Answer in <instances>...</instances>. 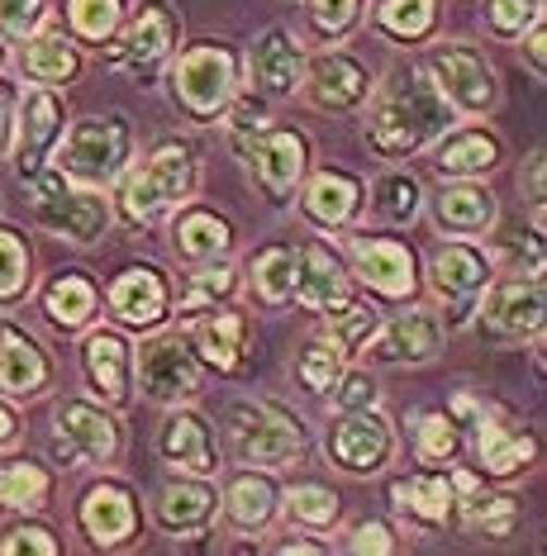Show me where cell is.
Segmentation results:
<instances>
[{"instance_id": "6da1fadb", "label": "cell", "mask_w": 547, "mask_h": 556, "mask_svg": "<svg viewBox=\"0 0 547 556\" xmlns=\"http://www.w3.org/2000/svg\"><path fill=\"white\" fill-rule=\"evenodd\" d=\"M457 124V110L438 96V86L428 81L424 67H390V77L381 81V91L366 105V148L386 162H405L414 153H424L428 143H438Z\"/></svg>"}, {"instance_id": "7a4b0ae2", "label": "cell", "mask_w": 547, "mask_h": 556, "mask_svg": "<svg viewBox=\"0 0 547 556\" xmlns=\"http://www.w3.org/2000/svg\"><path fill=\"white\" fill-rule=\"evenodd\" d=\"M196 186H200L196 143H186V138H162V143L124 176L114 214H120L124 224H134V229H148V224L182 210L186 200L196 195Z\"/></svg>"}, {"instance_id": "3957f363", "label": "cell", "mask_w": 547, "mask_h": 556, "mask_svg": "<svg viewBox=\"0 0 547 556\" xmlns=\"http://www.w3.org/2000/svg\"><path fill=\"white\" fill-rule=\"evenodd\" d=\"M224 433L234 457L258 471H286L310 452V428L276 400H228Z\"/></svg>"}, {"instance_id": "277c9868", "label": "cell", "mask_w": 547, "mask_h": 556, "mask_svg": "<svg viewBox=\"0 0 547 556\" xmlns=\"http://www.w3.org/2000/svg\"><path fill=\"white\" fill-rule=\"evenodd\" d=\"M238 81H244L238 53L220 39H196V43H186L182 53H172V100H176V110L190 115L196 124L224 119Z\"/></svg>"}, {"instance_id": "5b68a950", "label": "cell", "mask_w": 547, "mask_h": 556, "mask_svg": "<svg viewBox=\"0 0 547 556\" xmlns=\"http://www.w3.org/2000/svg\"><path fill=\"white\" fill-rule=\"evenodd\" d=\"M134 162V129L124 115H91L76 119L67 134H62L53 167L76 186H96L105 191L114 186Z\"/></svg>"}, {"instance_id": "8992f818", "label": "cell", "mask_w": 547, "mask_h": 556, "mask_svg": "<svg viewBox=\"0 0 547 556\" xmlns=\"http://www.w3.org/2000/svg\"><path fill=\"white\" fill-rule=\"evenodd\" d=\"M29 214L48 233L72 238V243H82V248L100 243L110 229V219H114L110 200L100 195L96 186H76L58 167H43L29 181Z\"/></svg>"}, {"instance_id": "52a82bcc", "label": "cell", "mask_w": 547, "mask_h": 556, "mask_svg": "<svg viewBox=\"0 0 547 556\" xmlns=\"http://www.w3.org/2000/svg\"><path fill=\"white\" fill-rule=\"evenodd\" d=\"M134 371H138V390L152 404H190L206 390V362L196 357L186 333H152L138 343L134 352Z\"/></svg>"}, {"instance_id": "ba28073f", "label": "cell", "mask_w": 547, "mask_h": 556, "mask_svg": "<svg viewBox=\"0 0 547 556\" xmlns=\"http://www.w3.org/2000/svg\"><path fill=\"white\" fill-rule=\"evenodd\" d=\"M424 72L457 115H490L495 100H500V77H495L486 53L472 43H438Z\"/></svg>"}, {"instance_id": "9c48e42d", "label": "cell", "mask_w": 547, "mask_h": 556, "mask_svg": "<svg viewBox=\"0 0 547 556\" xmlns=\"http://www.w3.org/2000/svg\"><path fill=\"white\" fill-rule=\"evenodd\" d=\"M543 276H510L481 290L472 319L490 343H524V338H543Z\"/></svg>"}, {"instance_id": "30bf717a", "label": "cell", "mask_w": 547, "mask_h": 556, "mask_svg": "<svg viewBox=\"0 0 547 556\" xmlns=\"http://www.w3.org/2000/svg\"><path fill=\"white\" fill-rule=\"evenodd\" d=\"M324 452L338 471L348 476H376L381 466L396 457V433H390L386 414L376 409H343L324 433Z\"/></svg>"}, {"instance_id": "8fae6325", "label": "cell", "mask_w": 547, "mask_h": 556, "mask_svg": "<svg viewBox=\"0 0 547 556\" xmlns=\"http://www.w3.org/2000/svg\"><path fill=\"white\" fill-rule=\"evenodd\" d=\"M53 452L62 466L72 462H96V466H110L120 462V419H110V409H100L91 400H62L58 414H53Z\"/></svg>"}, {"instance_id": "7c38bea8", "label": "cell", "mask_w": 547, "mask_h": 556, "mask_svg": "<svg viewBox=\"0 0 547 556\" xmlns=\"http://www.w3.org/2000/svg\"><path fill=\"white\" fill-rule=\"evenodd\" d=\"M172 53H176V15L158 0H148L120 29V48L110 53V67L129 72L138 86H152L158 72L172 62Z\"/></svg>"}, {"instance_id": "4fadbf2b", "label": "cell", "mask_w": 547, "mask_h": 556, "mask_svg": "<svg viewBox=\"0 0 547 556\" xmlns=\"http://www.w3.org/2000/svg\"><path fill=\"white\" fill-rule=\"evenodd\" d=\"M348 267L366 290H376L381 300H414V290H419L414 252H410V243H400V238H390V233H352Z\"/></svg>"}, {"instance_id": "5bb4252c", "label": "cell", "mask_w": 547, "mask_h": 556, "mask_svg": "<svg viewBox=\"0 0 547 556\" xmlns=\"http://www.w3.org/2000/svg\"><path fill=\"white\" fill-rule=\"evenodd\" d=\"M443 352V324L434 309H405L396 319L376 324L362 343L366 366H424Z\"/></svg>"}, {"instance_id": "9a60e30c", "label": "cell", "mask_w": 547, "mask_h": 556, "mask_svg": "<svg viewBox=\"0 0 547 556\" xmlns=\"http://www.w3.org/2000/svg\"><path fill=\"white\" fill-rule=\"evenodd\" d=\"M62 134H67V105H62V96L48 91V86H34L15 119V172L24 181H34L53 162Z\"/></svg>"}, {"instance_id": "2e32d148", "label": "cell", "mask_w": 547, "mask_h": 556, "mask_svg": "<svg viewBox=\"0 0 547 556\" xmlns=\"http://www.w3.org/2000/svg\"><path fill=\"white\" fill-rule=\"evenodd\" d=\"M244 167L252 172V186H258L272 205H290L304 167H310V138L300 129H266L258 143L248 148Z\"/></svg>"}, {"instance_id": "e0dca14e", "label": "cell", "mask_w": 547, "mask_h": 556, "mask_svg": "<svg viewBox=\"0 0 547 556\" xmlns=\"http://www.w3.org/2000/svg\"><path fill=\"white\" fill-rule=\"evenodd\" d=\"M304 100L314 110H328V115H348L358 110L366 96H372V72L358 53H343V48H328L314 62H304Z\"/></svg>"}, {"instance_id": "ac0fdd59", "label": "cell", "mask_w": 547, "mask_h": 556, "mask_svg": "<svg viewBox=\"0 0 547 556\" xmlns=\"http://www.w3.org/2000/svg\"><path fill=\"white\" fill-rule=\"evenodd\" d=\"M76 523L91 547H129L138 538V523H144V509H138V495L124 480H96L82 495V509H76Z\"/></svg>"}, {"instance_id": "d6986e66", "label": "cell", "mask_w": 547, "mask_h": 556, "mask_svg": "<svg viewBox=\"0 0 547 556\" xmlns=\"http://www.w3.org/2000/svg\"><path fill=\"white\" fill-rule=\"evenodd\" d=\"M296 300L314 314H334L352 295V271L343 267L338 248H328L324 238H304L296 248Z\"/></svg>"}, {"instance_id": "ffe728a7", "label": "cell", "mask_w": 547, "mask_h": 556, "mask_svg": "<svg viewBox=\"0 0 547 556\" xmlns=\"http://www.w3.org/2000/svg\"><path fill=\"white\" fill-rule=\"evenodd\" d=\"M158 452L172 471L182 476H214L220 471V442L206 414H196L190 404H172L167 424L158 433Z\"/></svg>"}, {"instance_id": "44dd1931", "label": "cell", "mask_w": 547, "mask_h": 556, "mask_svg": "<svg viewBox=\"0 0 547 556\" xmlns=\"http://www.w3.org/2000/svg\"><path fill=\"white\" fill-rule=\"evenodd\" d=\"M476 462L481 471L495 476V480H510V476H524L533 462H538V438L524 433L519 424H510L500 409H481L476 419Z\"/></svg>"}, {"instance_id": "7402d4cb", "label": "cell", "mask_w": 547, "mask_h": 556, "mask_svg": "<svg viewBox=\"0 0 547 556\" xmlns=\"http://www.w3.org/2000/svg\"><path fill=\"white\" fill-rule=\"evenodd\" d=\"M304 77V53L300 43L290 39L286 24H272L262 29L248 48V81L258 96H296Z\"/></svg>"}, {"instance_id": "603a6c76", "label": "cell", "mask_w": 547, "mask_h": 556, "mask_svg": "<svg viewBox=\"0 0 547 556\" xmlns=\"http://www.w3.org/2000/svg\"><path fill=\"white\" fill-rule=\"evenodd\" d=\"M220 514V490L206 485V476H176L158 490L152 518H158L162 533L186 538V533H206Z\"/></svg>"}, {"instance_id": "cb8c5ba5", "label": "cell", "mask_w": 547, "mask_h": 556, "mask_svg": "<svg viewBox=\"0 0 547 556\" xmlns=\"http://www.w3.org/2000/svg\"><path fill=\"white\" fill-rule=\"evenodd\" d=\"M495 219H500V200H495L490 186L481 181H448L443 191L434 195V224L448 238H481L495 229Z\"/></svg>"}, {"instance_id": "d4e9b609", "label": "cell", "mask_w": 547, "mask_h": 556, "mask_svg": "<svg viewBox=\"0 0 547 556\" xmlns=\"http://www.w3.org/2000/svg\"><path fill=\"white\" fill-rule=\"evenodd\" d=\"M110 314L124 328H158L172 314V290L167 276L152 267H129L114 276L110 286Z\"/></svg>"}, {"instance_id": "484cf974", "label": "cell", "mask_w": 547, "mask_h": 556, "mask_svg": "<svg viewBox=\"0 0 547 556\" xmlns=\"http://www.w3.org/2000/svg\"><path fill=\"white\" fill-rule=\"evenodd\" d=\"M82 371H86L91 390L110 404V409L129 400L134 352H129V343H124V333H114V328H91L86 343H82Z\"/></svg>"}, {"instance_id": "4316f807", "label": "cell", "mask_w": 547, "mask_h": 556, "mask_svg": "<svg viewBox=\"0 0 547 556\" xmlns=\"http://www.w3.org/2000/svg\"><path fill=\"white\" fill-rule=\"evenodd\" d=\"M452 485H457V518H462L476 538L500 542V538H510L519 528V500L514 495L481 485L476 476L457 471V466H452Z\"/></svg>"}, {"instance_id": "83f0119b", "label": "cell", "mask_w": 547, "mask_h": 556, "mask_svg": "<svg viewBox=\"0 0 547 556\" xmlns=\"http://www.w3.org/2000/svg\"><path fill=\"white\" fill-rule=\"evenodd\" d=\"M234 248V224L220 210L206 205H182L172 219V252L186 267H206V262H224Z\"/></svg>"}, {"instance_id": "f1b7e54d", "label": "cell", "mask_w": 547, "mask_h": 556, "mask_svg": "<svg viewBox=\"0 0 547 556\" xmlns=\"http://www.w3.org/2000/svg\"><path fill=\"white\" fill-rule=\"evenodd\" d=\"M53 386V362H48V352L34 343L29 333H24L20 324H0V390L5 395H43V390Z\"/></svg>"}, {"instance_id": "f546056e", "label": "cell", "mask_w": 547, "mask_h": 556, "mask_svg": "<svg viewBox=\"0 0 547 556\" xmlns=\"http://www.w3.org/2000/svg\"><path fill=\"white\" fill-rule=\"evenodd\" d=\"M300 205L320 229H348L366 210V186L352 172H314L300 191Z\"/></svg>"}, {"instance_id": "4dcf8cb0", "label": "cell", "mask_w": 547, "mask_h": 556, "mask_svg": "<svg viewBox=\"0 0 547 556\" xmlns=\"http://www.w3.org/2000/svg\"><path fill=\"white\" fill-rule=\"evenodd\" d=\"M390 504L410 518L414 528H448L457 523V485L443 471H419V476H400L390 485Z\"/></svg>"}, {"instance_id": "1f68e13d", "label": "cell", "mask_w": 547, "mask_h": 556, "mask_svg": "<svg viewBox=\"0 0 547 556\" xmlns=\"http://www.w3.org/2000/svg\"><path fill=\"white\" fill-rule=\"evenodd\" d=\"M276 509H282V490H276V480L266 471L248 466V471L228 476V485H224L228 528H238V533H262V528L276 518Z\"/></svg>"}, {"instance_id": "d6a6232c", "label": "cell", "mask_w": 547, "mask_h": 556, "mask_svg": "<svg viewBox=\"0 0 547 556\" xmlns=\"http://www.w3.org/2000/svg\"><path fill=\"white\" fill-rule=\"evenodd\" d=\"M190 348L210 371H238L248 357V319L238 309H210L206 319L190 328Z\"/></svg>"}, {"instance_id": "836d02e7", "label": "cell", "mask_w": 547, "mask_h": 556, "mask_svg": "<svg viewBox=\"0 0 547 556\" xmlns=\"http://www.w3.org/2000/svg\"><path fill=\"white\" fill-rule=\"evenodd\" d=\"M38 309H43V319L53 324L58 333H76V328H86L96 319L100 290L86 271H58L53 281L38 290Z\"/></svg>"}, {"instance_id": "e575fe53", "label": "cell", "mask_w": 547, "mask_h": 556, "mask_svg": "<svg viewBox=\"0 0 547 556\" xmlns=\"http://www.w3.org/2000/svg\"><path fill=\"white\" fill-rule=\"evenodd\" d=\"M490 257L472 243H448L434 252V267H428V276H434V290L448 305H457V300H476L481 290L490 286Z\"/></svg>"}, {"instance_id": "d590c367", "label": "cell", "mask_w": 547, "mask_h": 556, "mask_svg": "<svg viewBox=\"0 0 547 556\" xmlns=\"http://www.w3.org/2000/svg\"><path fill=\"white\" fill-rule=\"evenodd\" d=\"M20 72L34 86H48V91H58V86H67V81L82 77V53H76V43L67 39V34L43 29V34H34V39L24 43Z\"/></svg>"}, {"instance_id": "8d00e7d4", "label": "cell", "mask_w": 547, "mask_h": 556, "mask_svg": "<svg viewBox=\"0 0 547 556\" xmlns=\"http://www.w3.org/2000/svg\"><path fill=\"white\" fill-rule=\"evenodd\" d=\"M505 143L490 129H448L438 143V172L448 181H467V176H486L490 167H500Z\"/></svg>"}, {"instance_id": "74e56055", "label": "cell", "mask_w": 547, "mask_h": 556, "mask_svg": "<svg viewBox=\"0 0 547 556\" xmlns=\"http://www.w3.org/2000/svg\"><path fill=\"white\" fill-rule=\"evenodd\" d=\"M248 286L262 305H296V248L266 243L248 257Z\"/></svg>"}, {"instance_id": "f35d334b", "label": "cell", "mask_w": 547, "mask_h": 556, "mask_svg": "<svg viewBox=\"0 0 547 556\" xmlns=\"http://www.w3.org/2000/svg\"><path fill=\"white\" fill-rule=\"evenodd\" d=\"M238 290V271L224 262H206V267H190L182 276V295H176V309H182V319H196V314H210L234 300Z\"/></svg>"}, {"instance_id": "ab89813d", "label": "cell", "mask_w": 547, "mask_h": 556, "mask_svg": "<svg viewBox=\"0 0 547 556\" xmlns=\"http://www.w3.org/2000/svg\"><path fill=\"white\" fill-rule=\"evenodd\" d=\"M419 210H424V186H419L414 176L386 172L372 186V219L386 224V229H405V224H414Z\"/></svg>"}, {"instance_id": "60d3db41", "label": "cell", "mask_w": 547, "mask_h": 556, "mask_svg": "<svg viewBox=\"0 0 547 556\" xmlns=\"http://www.w3.org/2000/svg\"><path fill=\"white\" fill-rule=\"evenodd\" d=\"M48 495H53V476L38 462H24V457L0 462V504H5V509L34 514L48 504Z\"/></svg>"}, {"instance_id": "b9f144b4", "label": "cell", "mask_w": 547, "mask_h": 556, "mask_svg": "<svg viewBox=\"0 0 547 556\" xmlns=\"http://www.w3.org/2000/svg\"><path fill=\"white\" fill-rule=\"evenodd\" d=\"M438 10H443L438 0H381L376 24L396 43H424L438 29Z\"/></svg>"}, {"instance_id": "7bdbcfd3", "label": "cell", "mask_w": 547, "mask_h": 556, "mask_svg": "<svg viewBox=\"0 0 547 556\" xmlns=\"http://www.w3.org/2000/svg\"><path fill=\"white\" fill-rule=\"evenodd\" d=\"M282 509H286L290 523L324 533V528L338 523L343 504H338V490H328L324 480H300V485H290L286 495H282Z\"/></svg>"}, {"instance_id": "ee69618b", "label": "cell", "mask_w": 547, "mask_h": 556, "mask_svg": "<svg viewBox=\"0 0 547 556\" xmlns=\"http://www.w3.org/2000/svg\"><path fill=\"white\" fill-rule=\"evenodd\" d=\"M62 10H67L72 34L91 48L120 39V29H124V0H67Z\"/></svg>"}, {"instance_id": "f6af8a7d", "label": "cell", "mask_w": 547, "mask_h": 556, "mask_svg": "<svg viewBox=\"0 0 547 556\" xmlns=\"http://www.w3.org/2000/svg\"><path fill=\"white\" fill-rule=\"evenodd\" d=\"M490 267L514 271V276H543V233L490 229Z\"/></svg>"}, {"instance_id": "bcb514c9", "label": "cell", "mask_w": 547, "mask_h": 556, "mask_svg": "<svg viewBox=\"0 0 547 556\" xmlns=\"http://www.w3.org/2000/svg\"><path fill=\"white\" fill-rule=\"evenodd\" d=\"M224 124H228V143H234V157L244 162L248 148L258 143V138L272 129V119H266V96H258L248 86V91H234V100H228L224 110Z\"/></svg>"}, {"instance_id": "7dc6e473", "label": "cell", "mask_w": 547, "mask_h": 556, "mask_svg": "<svg viewBox=\"0 0 547 556\" xmlns=\"http://www.w3.org/2000/svg\"><path fill=\"white\" fill-rule=\"evenodd\" d=\"M343 371H348V352H338L328 338H314V343L296 357V381L310 390V395H328Z\"/></svg>"}, {"instance_id": "c3c4849f", "label": "cell", "mask_w": 547, "mask_h": 556, "mask_svg": "<svg viewBox=\"0 0 547 556\" xmlns=\"http://www.w3.org/2000/svg\"><path fill=\"white\" fill-rule=\"evenodd\" d=\"M414 442H419V457L428 466H452L457 452H462V433H457V424L448 414H419Z\"/></svg>"}, {"instance_id": "681fc988", "label": "cell", "mask_w": 547, "mask_h": 556, "mask_svg": "<svg viewBox=\"0 0 547 556\" xmlns=\"http://www.w3.org/2000/svg\"><path fill=\"white\" fill-rule=\"evenodd\" d=\"M34 262H29V243L15 229H0V305H15L29 290Z\"/></svg>"}, {"instance_id": "f907efd6", "label": "cell", "mask_w": 547, "mask_h": 556, "mask_svg": "<svg viewBox=\"0 0 547 556\" xmlns=\"http://www.w3.org/2000/svg\"><path fill=\"white\" fill-rule=\"evenodd\" d=\"M362 5L366 0H304V20H310L314 39L334 43V39H348L362 20Z\"/></svg>"}, {"instance_id": "816d5d0a", "label": "cell", "mask_w": 547, "mask_h": 556, "mask_svg": "<svg viewBox=\"0 0 547 556\" xmlns=\"http://www.w3.org/2000/svg\"><path fill=\"white\" fill-rule=\"evenodd\" d=\"M372 328H376V309H366L362 300H348L343 309L328 314L324 338H328V343H334L338 352H362V343L372 338Z\"/></svg>"}, {"instance_id": "f5cc1de1", "label": "cell", "mask_w": 547, "mask_h": 556, "mask_svg": "<svg viewBox=\"0 0 547 556\" xmlns=\"http://www.w3.org/2000/svg\"><path fill=\"white\" fill-rule=\"evenodd\" d=\"M486 24L500 39H524L533 24H543V0H490Z\"/></svg>"}, {"instance_id": "db71d44e", "label": "cell", "mask_w": 547, "mask_h": 556, "mask_svg": "<svg viewBox=\"0 0 547 556\" xmlns=\"http://www.w3.org/2000/svg\"><path fill=\"white\" fill-rule=\"evenodd\" d=\"M328 400H334V409H372V404H381V386L372 371H343L338 386L328 390Z\"/></svg>"}, {"instance_id": "11a10c76", "label": "cell", "mask_w": 547, "mask_h": 556, "mask_svg": "<svg viewBox=\"0 0 547 556\" xmlns=\"http://www.w3.org/2000/svg\"><path fill=\"white\" fill-rule=\"evenodd\" d=\"M43 15H48L43 0H0V34L5 39H34Z\"/></svg>"}, {"instance_id": "9f6ffc18", "label": "cell", "mask_w": 547, "mask_h": 556, "mask_svg": "<svg viewBox=\"0 0 547 556\" xmlns=\"http://www.w3.org/2000/svg\"><path fill=\"white\" fill-rule=\"evenodd\" d=\"M24 552H38V556H58L62 542L48 533L43 523H20L10 538H0V556H24Z\"/></svg>"}, {"instance_id": "6f0895ef", "label": "cell", "mask_w": 547, "mask_h": 556, "mask_svg": "<svg viewBox=\"0 0 547 556\" xmlns=\"http://www.w3.org/2000/svg\"><path fill=\"white\" fill-rule=\"evenodd\" d=\"M396 547H400V542L390 538V528L381 523V518H366V523H358V533L348 538V552H358V556H372V552L386 556V552H396Z\"/></svg>"}, {"instance_id": "680465c9", "label": "cell", "mask_w": 547, "mask_h": 556, "mask_svg": "<svg viewBox=\"0 0 547 556\" xmlns=\"http://www.w3.org/2000/svg\"><path fill=\"white\" fill-rule=\"evenodd\" d=\"M524 195L533 200V229H543V153H533L524 167Z\"/></svg>"}, {"instance_id": "91938a15", "label": "cell", "mask_w": 547, "mask_h": 556, "mask_svg": "<svg viewBox=\"0 0 547 556\" xmlns=\"http://www.w3.org/2000/svg\"><path fill=\"white\" fill-rule=\"evenodd\" d=\"M481 409H486V404H481L472 390H462V395H452V424L462 428V424H476L481 419Z\"/></svg>"}, {"instance_id": "94428289", "label": "cell", "mask_w": 547, "mask_h": 556, "mask_svg": "<svg viewBox=\"0 0 547 556\" xmlns=\"http://www.w3.org/2000/svg\"><path fill=\"white\" fill-rule=\"evenodd\" d=\"M272 552H282V556H328V542H314V538H286V542H276Z\"/></svg>"}, {"instance_id": "6125c7cd", "label": "cell", "mask_w": 547, "mask_h": 556, "mask_svg": "<svg viewBox=\"0 0 547 556\" xmlns=\"http://www.w3.org/2000/svg\"><path fill=\"white\" fill-rule=\"evenodd\" d=\"M524 58L533 62V72L543 77V24H533V29H529V48H524Z\"/></svg>"}, {"instance_id": "be15d7a7", "label": "cell", "mask_w": 547, "mask_h": 556, "mask_svg": "<svg viewBox=\"0 0 547 556\" xmlns=\"http://www.w3.org/2000/svg\"><path fill=\"white\" fill-rule=\"evenodd\" d=\"M15 433H20L15 409H10V404H0V447H10V442H15Z\"/></svg>"}, {"instance_id": "e7e4bbea", "label": "cell", "mask_w": 547, "mask_h": 556, "mask_svg": "<svg viewBox=\"0 0 547 556\" xmlns=\"http://www.w3.org/2000/svg\"><path fill=\"white\" fill-rule=\"evenodd\" d=\"M10 134H15V124H10L5 105H0V153H5V148H10Z\"/></svg>"}, {"instance_id": "03108f58", "label": "cell", "mask_w": 547, "mask_h": 556, "mask_svg": "<svg viewBox=\"0 0 547 556\" xmlns=\"http://www.w3.org/2000/svg\"><path fill=\"white\" fill-rule=\"evenodd\" d=\"M0 67H5V48H0Z\"/></svg>"}]
</instances>
